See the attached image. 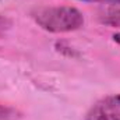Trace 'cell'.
<instances>
[{
	"instance_id": "cell-1",
	"label": "cell",
	"mask_w": 120,
	"mask_h": 120,
	"mask_svg": "<svg viewBox=\"0 0 120 120\" xmlns=\"http://www.w3.org/2000/svg\"><path fill=\"white\" fill-rule=\"evenodd\" d=\"M32 18L42 30L53 34L71 32L81 28L84 24L81 11L70 6L36 8L32 13Z\"/></svg>"
},
{
	"instance_id": "cell-2",
	"label": "cell",
	"mask_w": 120,
	"mask_h": 120,
	"mask_svg": "<svg viewBox=\"0 0 120 120\" xmlns=\"http://www.w3.org/2000/svg\"><path fill=\"white\" fill-rule=\"evenodd\" d=\"M84 120H120V94L96 101L88 109Z\"/></svg>"
},
{
	"instance_id": "cell-3",
	"label": "cell",
	"mask_w": 120,
	"mask_h": 120,
	"mask_svg": "<svg viewBox=\"0 0 120 120\" xmlns=\"http://www.w3.org/2000/svg\"><path fill=\"white\" fill-rule=\"evenodd\" d=\"M101 22L105 25H109L112 28H119L120 30V8H113V10H109L105 14H102Z\"/></svg>"
},
{
	"instance_id": "cell-4",
	"label": "cell",
	"mask_w": 120,
	"mask_h": 120,
	"mask_svg": "<svg viewBox=\"0 0 120 120\" xmlns=\"http://www.w3.org/2000/svg\"><path fill=\"white\" fill-rule=\"evenodd\" d=\"M18 112L10 106H3L0 105V120H14L17 119Z\"/></svg>"
},
{
	"instance_id": "cell-5",
	"label": "cell",
	"mask_w": 120,
	"mask_h": 120,
	"mask_svg": "<svg viewBox=\"0 0 120 120\" xmlns=\"http://www.w3.org/2000/svg\"><path fill=\"white\" fill-rule=\"evenodd\" d=\"M10 27H11V21L8 18H6V17L0 15V35L4 34V32H7V31L10 30Z\"/></svg>"
},
{
	"instance_id": "cell-6",
	"label": "cell",
	"mask_w": 120,
	"mask_h": 120,
	"mask_svg": "<svg viewBox=\"0 0 120 120\" xmlns=\"http://www.w3.org/2000/svg\"><path fill=\"white\" fill-rule=\"evenodd\" d=\"M87 3H101V4H110V6H120V0H81Z\"/></svg>"
},
{
	"instance_id": "cell-7",
	"label": "cell",
	"mask_w": 120,
	"mask_h": 120,
	"mask_svg": "<svg viewBox=\"0 0 120 120\" xmlns=\"http://www.w3.org/2000/svg\"><path fill=\"white\" fill-rule=\"evenodd\" d=\"M113 41H115L117 45H120V32H116V34L113 35Z\"/></svg>"
}]
</instances>
